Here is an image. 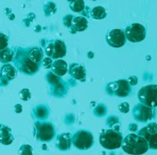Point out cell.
Here are the masks:
<instances>
[{"mask_svg":"<svg viewBox=\"0 0 157 155\" xmlns=\"http://www.w3.org/2000/svg\"><path fill=\"white\" fill-rule=\"evenodd\" d=\"M100 144L106 149L113 150L121 147L123 136L120 131H115L112 129L103 130L100 134Z\"/></svg>","mask_w":157,"mask_h":155,"instance_id":"obj_3","label":"cell"},{"mask_svg":"<svg viewBox=\"0 0 157 155\" xmlns=\"http://www.w3.org/2000/svg\"><path fill=\"white\" fill-rule=\"evenodd\" d=\"M45 80H46L47 83L49 84L50 86L56 85V84L59 83V82L62 80L61 77H59V76L55 75V74H54L53 72H51V71H49V72L46 73V75H45Z\"/></svg>","mask_w":157,"mask_h":155,"instance_id":"obj_25","label":"cell"},{"mask_svg":"<svg viewBox=\"0 0 157 155\" xmlns=\"http://www.w3.org/2000/svg\"><path fill=\"white\" fill-rule=\"evenodd\" d=\"M137 97L140 103L148 107H157V85L150 84L142 87L137 94Z\"/></svg>","mask_w":157,"mask_h":155,"instance_id":"obj_6","label":"cell"},{"mask_svg":"<svg viewBox=\"0 0 157 155\" xmlns=\"http://www.w3.org/2000/svg\"><path fill=\"white\" fill-rule=\"evenodd\" d=\"M137 129H138V127H137V125L135 124V123H132V124L129 125V131H130V132L135 133V132L137 131Z\"/></svg>","mask_w":157,"mask_h":155,"instance_id":"obj_38","label":"cell"},{"mask_svg":"<svg viewBox=\"0 0 157 155\" xmlns=\"http://www.w3.org/2000/svg\"><path fill=\"white\" fill-rule=\"evenodd\" d=\"M119 110L122 114H126L130 111V105L128 104L127 102H122L119 105Z\"/></svg>","mask_w":157,"mask_h":155,"instance_id":"obj_34","label":"cell"},{"mask_svg":"<svg viewBox=\"0 0 157 155\" xmlns=\"http://www.w3.org/2000/svg\"><path fill=\"white\" fill-rule=\"evenodd\" d=\"M19 97L21 98L22 100H25V101L29 100L30 98H31V93H30L29 89H27V88L22 89L19 92Z\"/></svg>","mask_w":157,"mask_h":155,"instance_id":"obj_30","label":"cell"},{"mask_svg":"<svg viewBox=\"0 0 157 155\" xmlns=\"http://www.w3.org/2000/svg\"><path fill=\"white\" fill-rule=\"evenodd\" d=\"M58 9H56V6L54 2L50 1V2H47L46 4L44 5V15L46 17L54 14V13L56 12Z\"/></svg>","mask_w":157,"mask_h":155,"instance_id":"obj_26","label":"cell"},{"mask_svg":"<svg viewBox=\"0 0 157 155\" xmlns=\"http://www.w3.org/2000/svg\"><path fill=\"white\" fill-rule=\"evenodd\" d=\"M156 116V111L154 108L148 107L142 103H137L133 108V116L137 122L146 123Z\"/></svg>","mask_w":157,"mask_h":155,"instance_id":"obj_9","label":"cell"},{"mask_svg":"<svg viewBox=\"0 0 157 155\" xmlns=\"http://www.w3.org/2000/svg\"><path fill=\"white\" fill-rule=\"evenodd\" d=\"M70 8L74 12L82 13L86 9V4L83 0H73V1H70Z\"/></svg>","mask_w":157,"mask_h":155,"instance_id":"obj_24","label":"cell"},{"mask_svg":"<svg viewBox=\"0 0 157 155\" xmlns=\"http://www.w3.org/2000/svg\"><path fill=\"white\" fill-rule=\"evenodd\" d=\"M74 15L72 14H67L63 17V20H62V23L65 27H72V22H73V19H74Z\"/></svg>","mask_w":157,"mask_h":155,"instance_id":"obj_32","label":"cell"},{"mask_svg":"<svg viewBox=\"0 0 157 155\" xmlns=\"http://www.w3.org/2000/svg\"><path fill=\"white\" fill-rule=\"evenodd\" d=\"M9 84V81L4 79L1 75V72H0V87H3V86H7Z\"/></svg>","mask_w":157,"mask_h":155,"instance_id":"obj_37","label":"cell"},{"mask_svg":"<svg viewBox=\"0 0 157 155\" xmlns=\"http://www.w3.org/2000/svg\"><path fill=\"white\" fill-rule=\"evenodd\" d=\"M14 58V51L13 48L7 47L3 50H0V62L2 63H10L13 61Z\"/></svg>","mask_w":157,"mask_h":155,"instance_id":"obj_22","label":"cell"},{"mask_svg":"<svg viewBox=\"0 0 157 155\" xmlns=\"http://www.w3.org/2000/svg\"><path fill=\"white\" fill-rule=\"evenodd\" d=\"M88 19L85 16H75L72 22V30L71 32H77V31H84L88 29Z\"/></svg>","mask_w":157,"mask_h":155,"instance_id":"obj_17","label":"cell"},{"mask_svg":"<svg viewBox=\"0 0 157 155\" xmlns=\"http://www.w3.org/2000/svg\"><path fill=\"white\" fill-rule=\"evenodd\" d=\"M75 116L73 114H68L64 118V122L67 125H72L75 123Z\"/></svg>","mask_w":157,"mask_h":155,"instance_id":"obj_35","label":"cell"},{"mask_svg":"<svg viewBox=\"0 0 157 155\" xmlns=\"http://www.w3.org/2000/svg\"><path fill=\"white\" fill-rule=\"evenodd\" d=\"M72 134L70 133H63L56 136V147L61 151H67L72 147Z\"/></svg>","mask_w":157,"mask_h":155,"instance_id":"obj_14","label":"cell"},{"mask_svg":"<svg viewBox=\"0 0 157 155\" xmlns=\"http://www.w3.org/2000/svg\"><path fill=\"white\" fill-rule=\"evenodd\" d=\"M14 58L13 64L20 73L26 76H33L39 72L40 68V64L32 62L29 56V47H13Z\"/></svg>","mask_w":157,"mask_h":155,"instance_id":"obj_1","label":"cell"},{"mask_svg":"<svg viewBox=\"0 0 157 155\" xmlns=\"http://www.w3.org/2000/svg\"><path fill=\"white\" fill-rule=\"evenodd\" d=\"M127 81L129 82V84H130L131 86H134V85H136V84L137 83V77L136 76H132V77H130L129 79H128Z\"/></svg>","mask_w":157,"mask_h":155,"instance_id":"obj_36","label":"cell"},{"mask_svg":"<svg viewBox=\"0 0 157 155\" xmlns=\"http://www.w3.org/2000/svg\"><path fill=\"white\" fill-rule=\"evenodd\" d=\"M35 17H36V15L34 14V13H29V14L27 15L26 19H28V20H29V22H31V21H33V19H35Z\"/></svg>","mask_w":157,"mask_h":155,"instance_id":"obj_41","label":"cell"},{"mask_svg":"<svg viewBox=\"0 0 157 155\" xmlns=\"http://www.w3.org/2000/svg\"><path fill=\"white\" fill-rule=\"evenodd\" d=\"M137 134L145 138L151 149H157V124L155 122L149 123L140 129Z\"/></svg>","mask_w":157,"mask_h":155,"instance_id":"obj_11","label":"cell"},{"mask_svg":"<svg viewBox=\"0 0 157 155\" xmlns=\"http://www.w3.org/2000/svg\"><path fill=\"white\" fill-rule=\"evenodd\" d=\"M34 136L40 142L48 143L55 138L56 129L51 122L36 121L34 123Z\"/></svg>","mask_w":157,"mask_h":155,"instance_id":"obj_4","label":"cell"},{"mask_svg":"<svg viewBox=\"0 0 157 155\" xmlns=\"http://www.w3.org/2000/svg\"><path fill=\"white\" fill-rule=\"evenodd\" d=\"M8 45H9V37L5 33L0 32V50L7 48Z\"/></svg>","mask_w":157,"mask_h":155,"instance_id":"obj_31","label":"cell"},{"mask_svg":"<svg viewBox=\"0 0 157 155\" xmlns=\"http://www.w3.org/2000/svg\"><path fill=\"white\" fill-rule=\"evenodd\" d=\"M31 114L32 116L39 121H44L50 116V109L45 104H39L32 109Z\"/></svg>","mask_w":157,"mask_h":155,"instance_id":"obj_15","label":"cell"},{"mask_svg":"<svg viewBox=\"0 0 157 155\" xmlns=\"http://www.w3.org/2000/svg\"><path fill=\"white\" fill-rule=\"evenodd\" d=\"M106 93L109 96H117L120 97L128 96L131 93V85L126 80H119L106 84Z\"/></svg>","mask_w":157,"mask_h":155,"instance_id":"obj_8","label":"cell"},{"mask_svg":"<svg viewBox=\"0 0 157 155\" xmlns=\"http://www.w3.org/2000/svg\"><path fill=\"white\" fill-rule=\"evenodd\" d=\"M106 124H107V126L109 127V128H117L118 130H119V128H120V119H119V117L118 116H109L107 118H106Z\"/></svg>","mask_w":157,"mask_h":155,"instance_id":"obj_28","label":"cell"},{"mask_svg":"<svg viewBox=\"0 0 157 155\" xmlns=\"http://www.w3.org/2000/svg\"><path fill=\"white\" fill-rule=\"evenodd\" d=\"M33 149L30 145L24 144L19 149V155H32Z\"/></svg>","mask_w":157,"mask_h":155,"instance_id":"obj_29","label":"cell"},{"mask_svg":"<svg viewBox=\"0 0 157 155\" xmlns=\"http://www.w3.org/2000/svg\"><path fill=\"white\" fill-rule=\"evenodd\" d=\"M68 72H69L70 76L75 80H79V81L86 80V75H87V72H86V68L82 64L76 63H71L69 65Z\"/></svg>","mask_w":157,"mask_h":155,"instance_id":"obj_13","label":"cell"},{"mask_svg":"<svg viewBox=\"0 0 157 155\" xmlns=\"http://www.w3.org/2000/svg\"><path fill=\"white\" fill-rule=\"evenodd\" d=\"M29 56L32 62L41 65V62L44 58V51L40 47H29Z\"/></svg>","mask_w":157,"mask_h":155,"instance_id":"obj_21","label":"cell"},{"mask_svg":"<svg viewBox=\"0 0 157 155\" xmlns=\"http://www.w3.org/2000/svg\"><path fill=\"white\" fill-rule=\"evenodd\" d=\"M90 16L95 20H102V19L105 18V16H106L105 9L101 6L94 7L90 10Z\"/></svg>","mask_w":157,"mask_h":155,"instance_id":"obj_23","label":"cell"},{"mask_svg":"<svg viewBox=\"0 0 157 155\" xmlns=\"http://www.w3.org/2000/svg\"><path fill=\"white\" fill-rule=\"evenodd\" d=\"M68 89H69L68 83L64 80H61L59 83L56 84V85L50 86V95L55 97L62 98L67 95Z\"/></svg>","mask_w":157,"mask_h":155,"instance_id":"obj_16","label":"cell"},{"mask_svg":"<svg viewBox=\"0 0 157 155\" xmlns=\"http://www.w3.org/2000/svg\"><path fill=\"white\" fill-rule=\"evenodd\" d=\"M93 56H94V55H93V53H92V52H89V58H90V59H91V58H93Z\"/></svg>","mask_w":157,"mask_h":155,"instance_id":"obj_43","label":"cell"},{"mask_svg":"<svg viewBox=\"0 0 157 155\" xmlns=\"http://www.w3.org/2000/svg\"><path fill=\"white\" fill-rule=\"evenodd\" d=\"M14 110H15L16 114H20V112L23 111V107L21 104H16L15 106H14Z\"/></svg>","mask_w":157,"mask_h":155,"instance_id":"obj_39","label":"cell"},{"mask_svg":"<svg viewBox=\"0 0 157 155\" xmlns=\"http://www.w3.org/2000/svg\"><path fill=\"white\" fill-rule=\"evenodd\" d=\"M0 72L4 79H6L8 81H10L16 78L17 75V69L15 66H13L10 63L3 64L2 67H0Z\"/></svg>","mask_w":157,"mask_h":155,"instance_id":"obj_20","label":"cell"},{"mask_svg":"<svg viewBox=\"0 0 157 155\" xmlns=\"http://www.w3.org/2000/svg\"><path fill=\"white\" fill-rule=\"evenodd\" d=\"M44 51L46 57L52 58L53 60H59L65 57L67 53V47L65 42L62 40H49L45 47L44 48Z\"/></svg>","mask_w":157,"mask_h":155,"instance_id":"obj_5","label":"cell"},{"mask_svg":"<svg viewBox=\"0 0 157 155\" xmlns=\"http://www.w3.org/2000/svg\"><path fill=\"white\" fill-rule=\"evenodd\" d=\"M53 63H54V61H53V59H52V58L44 57V60H42V62H41V65L44 66V68H46V69H49V68L51 69Z\"/></svg>","mask_w":157,"mask_h":155,"instance_id":"obj_33","label":"cell"},{"mask_svg":"<svg viewBox=\"0 0 157 155\" xmlns=\"http://www.w3.org/2000/svg\"><path fill=\"white\" fill-rule=\"evenodd\" d=\"M125 37L132 43H138L143 41L146 37V29L143 25L134 23L128 26L125 30Z\"/></svg>","mask_w":157,"mask_h":155,"instance_id":"obj_10","label":"cell"},{"mask_svg":"<svg viewBox=\"0 0 157 155\" xmlns=\"http://www.w3.org/2000/svg\"><path fill=\"white\" fill-rule=\"evenodd\" d=\"M72 143L77 149L86 150L94 145V137L90 131L79 130L72 136Z\"/></svg>","mask_w":157,"mask_h":155,"instance_id":"obj_7","label":"cell"},{"mask_svg":"<svg viewBox=\"0 0 157 155\" xmlns=\"http://www.w3.org/2000/svg\"><path fill=\"white\" fill-rule=\"evenodd\" d=\"M40 31V26H39V25L36 26V30H35V31L38 32V31Z\"/></svg>","mask_w":157,"mask_h":155,"instance_id":"obj_42","label":"cell"},{"mask_svg":"<svg viewBox=\"0 0 157 155\" xmlns=\"http://www.w3.org/2000/svg\"><path fill=\"white\" fill-rule=\"evenodd\" d=\"M106 112H107V108L105 104H98L93 110V114L97 117H102L106 115Z\"/></svg>","mask_w":157,"mask_h":155,"instance_id":"obj_27","label":"cell"},{"mask_svg":"<svg viewBox=\"0 0 157 155\" xmlns=\"http://www.w3.org/2000/svg\"><path fill=\"white\" fill-rule=\"evenodd\" d=\"M107 44L113 47H121L126 43L125 33L121 30H112L106 34Z\"/></svg>","mask_w":157,"mask_h":155,"instance_id":"obj_12","label":"cell"},{"mask_svg":"<svg viewBox=\"0 0 157 155\" xmlns=\"http://www.w3.org/2000/svg\"><path fill=\"white\" fill-rule=\"evenodd\" d=\"M14 141V136L12 134L11 129L9 128L8 126L3 125L0 128V143L2 145L8 146L10 145Z\"/></svg>","mask_w":157,"mask_h":155,"instance_id":"obj_19","label":"cell"},{"mask_svg":"<svg viewBox=\"0 0 157 155\" xmlns=\"http://www.w3.org/2000/svg\"><path fill=\"white\" fill-rule=\"evenodd\" d=\"M121 148L126 153H129L132 155L144 154L150 149L145 138L136 133L128 134L122 140Z\"/></svg>","mask_w":157,"mask_h":155,"instance_id":"obj_2","label":"cell"},{"mask_svg":"<svg viewBox=\"0 0 157 155\" xmlns=\"http://www.w3.org/2000/svg\"><path fill=\"white\" fill-rule=\"evenodd\" d=\"M68 63L64 61V60H55L52 67H51V72H53L55 75L59 76V77H62L64 76L67 72H68Z\"/></svg>","mask_w":157,"mask_h":155,"instance_id":"obj_18","label":"cell"},{"mask_svg":"<svg viewBox=\"0 0 157 155\" xmlns=\"http://www.w3.org/2000/svg\"><path fill=\"white\" fill-rule=\"evenodd\" d=\"M1 126H2V124H1V123H0V128H1Z\"/></svg>","mask_w":157,"mask_h":155,"instance_id":"obj_44","label":"cell"},{"mask_svg":"<svg viewBox=\"0 0 157 155\" xmlns=\"http://www.w3.org/2000/svg\"><path fill=\"white\" fill-rule=\"evenodd\" d=\"M45 41H47V40L46 39H42V40L40 41V47L41 48H44L45 46H46V44L48 43V42H45Z\"/></svg>","mask_w":157,"mask_h":155,"instance_id":"obj_40","label":"cell"}]
</instances>
